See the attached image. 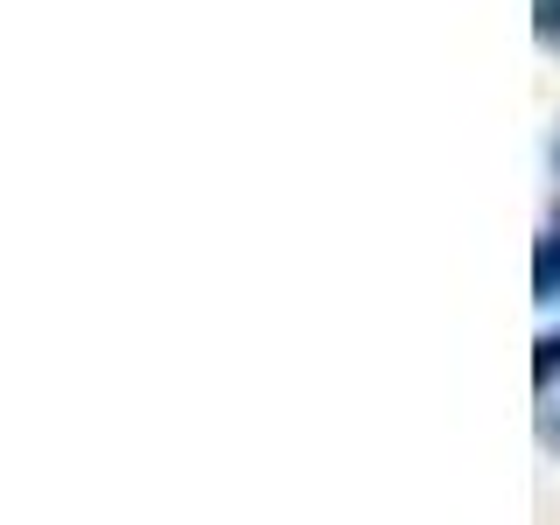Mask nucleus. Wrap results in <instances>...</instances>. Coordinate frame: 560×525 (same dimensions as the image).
<instances>
[{"instance_id": "nucleus-1", "label": "nucleus", "mask_w": 560, "mask_h": 525, "mask_svg": "<svg viewBox=\"0 0 560 525\" xmlns=\"http://www.w3.org/2000/svg\"><path fill=\"white\" fill-rule=\"evenodd\" d=\"M533 294H539V302H553V294H560V232H553V238H539V259H533Z\"/></svg>"}, {"instance_id": "nucleus-2", "label": "nucleus", "mask_w": 560, "mask_h": 525, "mask_svg": "<svg viewBox=\"0 0 560 525\" xmlns=\"http://www.w3.org/2000/svg\"><path fill=\"white\" fill-rule=\"evenodd\" d=\"M533 378L553 385L560 378V337H539V358H533Z\"/></svg>"}, {"instance_id": "nucleus-3", "label": "nucleus", "mask_w": 560, "mask_h": 525, "mask_svg": "<svg viewBox=\"0 0 560 525\" xmlns=\"http://www.w3.org/2000/svg\"><path fill=\"white\" fill-rule=\"evenodd\" d=\"M533 28H539V43H560V0H539Z\"/></svg>"}, {"instance_id": "nucleus-4", "label": "nucleus", "mask_w": 560, "mask_h": 525, "mask_svg": "<svg viewBox=\"0 0 560 525\" xmlns=\"http://www.w3.org/2000/svg\"><path fill=\"white\" fill-rule=\"evenodd\" d=\"M553 232H560V203H553Z\"/></svg>"}, {"instance_id": "nucleus-5", "label": "nucleus", "mask_w": 560, "mask_h": 525, "mask_svg": "<svg viewBox=\"0 0 560 525\" xmlns=\"http://www.w3.org/2000/svg\"><path fill=\"white\" fill-rule=\"evenodd\" d=\"M553 162H560V148H553Z\"/></svg>"}]
</instances>
